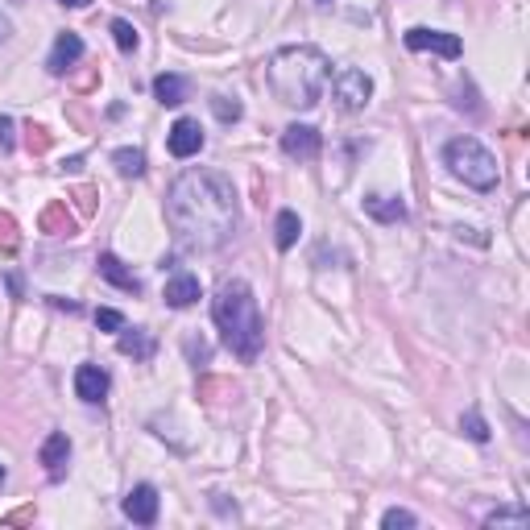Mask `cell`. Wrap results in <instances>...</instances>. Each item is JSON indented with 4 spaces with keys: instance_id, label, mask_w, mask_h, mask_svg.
Masks as SVG:
<instances>
[{
    "instance_id": "cell-1",
    "label": "cell",
    "mask_w": 530,
    "mask_h": 530,
    "mask_svg": "<svg viewBox=\"0 0 530 530\" xmlns=\"http://www.w3.org/2000/svg\"><path fill=\"white\" fill-rule=\"evenodd\" d=\"M174 241L191 253L224 249L236 233V191L216 171H182L166 191Z\"/></svg>"
},
{
    "instance_id": "cell-2",
    "label": "cell",
    "mask_w": 530,
    "mask_h": 530,
    "mask_svg": "<svg viewBox=\"0 0 530 530\" xmlns=\"http://www.w3.org/2000/svg\"><path fill=\"white\" fill-rule=\"evenodd\" d=\"M212 315H216V327L224 336V344L244 360L261 357V344H265V324H261V307H257V295L244 278H233L220 286L216 303H212Z\"/></svg>"
},
{
    "instance_id": "cell-3",
    "label": "cell",
    "mask_w": 530,
    "mask_h": 530,
    "mask_svg": "<svg viewBox=\"0 0 530 530\" xmlns=\"http://www.w3.org/2000/svg\"><path fill=\"white\" fill-rule=\"evenodd\" d=\"M274 96L290 109H315L327 83V58L315 46H282L265 67Z\"/></svg>"
},
{
    "instance_id": "cell-4",
    "label": "cell",
    "mask_w": 530,
    "mask_h": 530,
    "mask_svg": "<svg viewBox=\"0 0 530 530\" xmlns=\"http://www.w3.org/2000/svg\"><path fill=\"white\" fill-rule=\"evenodd\" d=\"M443 162H448V171L473 191H494L497 179H502L497 158L476 141V137H452V141L443 145Z\"/></svg>"
},
{
    "instance_id": "cell-5",
    "label": "cell",
    "mask_w": 530,
    "mask_h": 530,
    "mask_svg": "<svg viewBox=\"0 0 530 530\" xmlns=\"http://www.w3.org/2000/svg\"><path fill=\"white\" fill-rule=\"evenodd\" d=\"M373 96V79H369L360 67H340L332 75V99L340 112H360Z\"/></svg>"
},
{
    "instance_id": "cell-6",
    "label": "cell",
    "mask_w": 530,
    "mask_h": 530,
    "mask_svg": "<svg viewBox=\"0 0 530 530\" xmlns=\"http://www.w3.org/2000/svg\"><path fill=\"white\" fill-rule=\"evenodd\" d=\"M406 46L410 50H431L440 58H460L464 55V42L456 34H443V29H410L406 34Z\"/></svg>"
},
{
    "instance_id": "cell-7",
    "label": "cell",
    "mask_w": 530,
    "mask_h": 530,
    "mask_svg": "<svg viewBox=\"0 0 530 530\" xmlns=\"http://www.w3.org/2000/svg\"><path fill=\"white\" fill-rule=\"evenodd\" d=\"M319 150H324V137L311 125H290L286 133H282V153H286V158L311 162V158H319Z\"/></svg>"
},
{
    "instance_id": "cell-8",
    "label": "cell",
    "mask_w": 530,
    "mask_h": 530,
    "mask_svg": "<svg viewBox=\"0 0 530 530\" xmlns=\"http://www.w3.org/2000/svg\"><path fill=\"white\" fill-rule=\"evenodd\" d=\"M166 145H171L174 158H195V153L203 150V129H199V120H191V117L174 120V129H171V137H166Z\"/></svg>"
},
{
    "instance_id": "cell-9",
    "label": "cell",
    "mask_w": 530,
    "mask_h": 530,
    "mask_svg": "<svg viewBox=\"0 0 530 530\" xmlns=\"http://www.w3.org/2000/svg\"><path fill=\"white\" fill-rule=\"evenodd\" d=\"M125 518L137 522V526H153V522H158V489L137 485L133 494L125 497Z\"/></svg>"
},
{
    "instance_id": "cell-10",
    "label": "cell",
    "mask_w": 530,
    "mask_h": 530,
    "mask_svg": "<svg viewBox=\"0 0 530 530\" xmlns=\"http://www.w3.org/2000/svg\"><path fill=\"white\" fill-rule=\"evenodd\" d=\"M79 58H83V37L67 29V34L55 37V50H50L46 67H50V75H67V67H75Z\"/></svg>"
},
{
    "instance_id": "cell-11",
    "label": "cell",
    "mask_w": 530,
    "mask_h": 530,
    "mask_svg": "<svg viewBox=\"0 0 530 530\" xmlns=\"http://www.w3.org/2000/svg\"><path fill=\"white\" fill-rule=\"evenodd\" d=\"M109 373L99 365H79L75 369V394L83 398V402H104V394H109Z\"/></svg>"
},
{
    "instance_id": "cell-12",
    "label": "cell",
    "mask_w": 530,
    "mask_h": 530,
    "mask_svg": "<svg viewBox=\"0 0 530 530\" xmlns=\"http://www.w3.org/2000/svg\"><path fill=\"white\" fill-rule=\"evenodd\" d=\"M37 460H42V464H46V473H50V476H55V481H58V476L67 473V460H71V440H67L63 431H50V435H46L42 456H37Z\"/></svg>"
},
{
    "instance_id": "cell-13",
    "label": "cell",
    "mask_w": 530,
    "mask_h": 530,
    "mask_svg": "<svg viewBox=\"0 0 530 530\" xmlns=\"http://www.w3.org/2000/svg\"><path fill=\"white\" fill-rule=\"evenodd\" d=\"M199 295H203V286H199L195 274H174V278L166 282V290H162L166 307H179V311H182V307H195Z\"/></svg>"
},
{
    "instance_id": "cell-14",
    "label": "cell",
    "mask_w": 530,
    "mask_h": 530,
    "mask_svg": "<svg viewBox=\"0 0 530 530\" xmlns=\"http://www.w3.org/2000/svg\"><path fill=\"white\" fill-rule=\"evenodd\" d=\"M365 212L378 220V224H398V220H406V203L398 195H369Z\"/></svg>"
},
{
    "instance_id": "cell-15",
    "label": "cell",
    "mask_w": 530,
    "mask_h": 530,
    "mask_svg": "<svg viewBox=\"0 0 530 530\" xmlns=\"http://www.w3.org/2000/svg\"><path fill=\"white\" fill-rule=\"evenodd\" d=\"M99 274H104V278L112 282V286H120V290H129V295H137V290H141V282L133 278V274L125 270V261L117 257V253H99Z\"/></svg>"
},
{
    "instance_id": "cell-16",
    "label": "cell",
    "mask_w": 530,
    "mask_h": 530,
    "mask_svg": "<svg viewBox=\"0 0 530 530\" xmlns=\"http://www.w3.org/2000/svg\"><path fill=\"white\" fill-rule=\"evenodd\" d=\"M117 348L125 352V357H133V360H150L158 344H153V336H150V332H141V327H120Z\"/></svg>"
},
{
    "instance_id": "cell-17",
    "label": "cell",
    "mask_w": 530,
    "mask_h": 530,
    "mask_svg": "<svg viewBox=\"0 0 530 530\" xmlns=\"http://www.w3.org/2000/svg\"><path fill=\"white\" fill-rule=\"evenodd\" d=\"M187 79L182 75H158L153 79V96H158V104H166V109H179L182 99H187Z\"/></svg>"
},
{
    "instance_id": "cell-18",
    "label": "cell",
    "mask_w": 530,
    "mask_h": 530,
    "mask_svg": "<svg viewBox=\"0 0 530 530\" xmlns=\"http://www.w3.org/2000/svg\"><path fill=\"white\" fill-rule=\"evenodd\" d=\"M298 233H303V220H298V212H278V224H274V241H278V249H295Z\"/></svg>"
},
{
    "instance_id": "cell-19",
    "label": "cell",
    "mask_w": 530,
    "mask_h": 530,
    "mask_svg": "<svg viewBox=\"0 0 530 530\" xmlns=\"http://www.w3.org/2000/svg\"><path fill=\"white\" fill-rule=\"evenodd\" d=\"M112 162H117V171L125 174V179L145 174V153L141 150H117V153H112Z\"/></svg>"
},
{
    "instance_id": "cell-20",
    "label": "cell",
    "mask_w": 530,
    "mask_h": 530,
    "mask_svg": "<svg viewBox=\"0 0 530 530\" xmlns=\"http://www.w3.org/2000/svg\"><path fill=\"white\" fill-rule=\"evenodd\" d=\"M460 431H464L473 443H489V422L481 419V410H464V414H460Z\"/></svg>"
},
{
    "instance_id": "cell-21",
    "label": "cell",
    "mask_w": 530,
    "mask_h": 530,
    "mask_svg": "<svg viewBox=\"0 0 530 530\" xmlns=\"http://www.w3.org/2000/svg\"><path fill=\"white\" fill-rule=\"evenodd\" d=\"M112 37H117V46L125 50V55H133L137 42H141V37H137V29H133V21H125V17L112 21Z\"/></svg>"
},
{
    "instance_id": "cell-22",
    "label": "cell",
    "mask_w": 530,
    "mask_h": 530,
    "mask_svg": "<svg viewBox=\"0 0 530 530\" xmlns=\"http://www.w3.org/2000/svg\"><path fill=\"white\" fill-rule=\"evenodd\" d=\"M526 510H497L485 518V526H514V530H526Z\"/></svg>"
},
{
    "instance_id": "cell-23",
    "label": "cell",
    "mask_w": 530,
    "mask_h": 530,
    "mask_svg": "<svg viewBox=\"0 0 530 530\" xmlns=\"http://www.w3.org/2000/svg\"><path fill=\"white\" fill-rule=\"evenodd\" d=\"M212 112H216L224 125H233V120H241V99H228V96H212Z\"/></svg>"
},
{
    "instance_id": "cell-24",
    "label": "cell",
    "mask_w": 530,
    "mask_h": 530,
    "mask_svg": "<svg viewBox=\"0 0 530 530\" xmlns=\"http://www.w3.org/2000/svg\"><path fill=\"white\" fill-rule=\"evenodd\" d=\"M42 228L55 236H71V216H63V207H50L42 216Z\"/></svg>"
},
{
    "instance_id": "cell-25",
    "label": "cell",
    "mask_w": 530,
    "mask_h": 530,
    "mask_svg": "<svg viewBox=\"0 0 530 530\" xmlns=\"http://www.w3.org/2000/svg\"><path fill=\"white\" fill-rule=\"evenodd\" d=\"M96 324L104 327V332H120V327H125V315L112 311V307H99V311H96Z\"/></svg>"
},
{
    "instance_id": "cell-26",
    "label": "cell",
    "mask_w": 530,
    "mask_h": 530,
    "mask_svg": "<svg viewBox=\"0 0 530 530\" xmlns=\"http://www.w3.org/2000/svg\"><path fill=\"white\" fill-rule=\"evenodd\" d=\"M414 522H419V518H414L410 510H386L381 526H390V530H394V526H414Z\"/></svg>"
},
{
    "instance_id": "cell-27",
    "label": "cell",
    "mask_w": 530,
    "mask_h": 530,
    "mask_svg": "<svg viewBox=\"0 0 530 530\" xmlns=\"http://www.w3.org/2000/svg\"><path fill=\"white\" fill-rule=\"evenodd\" d=\"M0 150H13V120L0 117Z\"/></svg>"
},
{
    "instance_id": "cell-28",
    "label": "cell",
    "mask_w": 530,
    "mask_h": 530,
    "mask_svg": "<svg viewBox=\"0 0 530 530\" xmlns=\"http://www.w3.org/2000/svg\"><path fill=\"white\" fill-rule=\"evenodd\" d=\"M58 5H67V9H88L91 0H58Z\"/></svg>"
},
{
    "instance_id": "cell-29",
    "label": "cell",
    "mask_w": 530,
    "mask_h": 530,
    "mask_svg": "<svg viewBox=\"0 0 530 530\" xmlns=\"http://www.w3.org/2000/svg\"><path fill=\"white\" fill-rule=\"evenodd\" d=\"M0 485H5V464H0Z\"/></svg>"
}]
</instances>
